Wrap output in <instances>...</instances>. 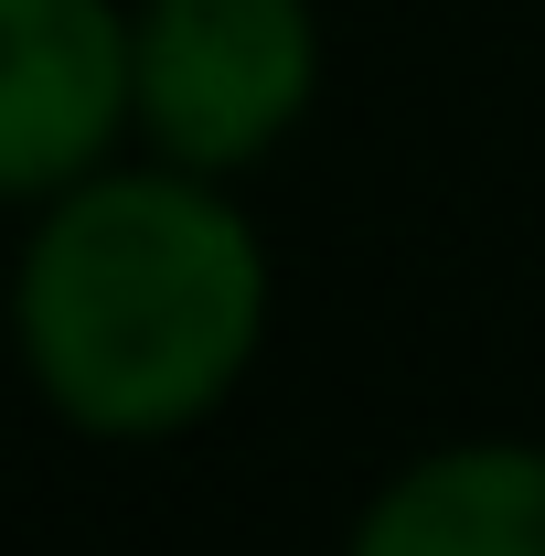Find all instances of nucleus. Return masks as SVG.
Wrapping results in <instances>:
<instances>
[{
    "label": "nucleus",
    "instance_id": "obj_1",
    "mask_svg": "<svg viewBox=\"0 0 545 556\" xmlns=\"http://www.w3.org/2000/svg\"><path fill=\"white\" fill-rule=\"evenodd\" d=\"M268 343V247L214 172L139 161L33 204L11 268V353L86 439H172L214 417Z\"/></svg>",
    "mask_w": 545,
    "mask_h": 556
},
{
    "label": "nucleus",
    "instance_id": "obj_2",
    "mask_svg": "<svg viewBox=\"0 0 545 556\" xmlns=\"http://www.w3.org/2000/svg\"><path fill=\"white\" fill-rule=\"evenodd\" d=\"M321 97L310 0H139V139L182 172H246Z\"/></svg>",
    "mask_w": 545,
    "mask_h": 556
},
{
    "label": "nucleus",
    "instance_id": "obj_3",
    "mask_svg": "<svg viewBox=\"0 0 545 556\" xmlns=\"http://www.w3.org/2000/svg\"><path fill=\"white\" fill-rule=\"evenodd\" d=\"M139 129V11L0 0V204H54Z\"/></svg>",
    "mask_w": 545,
    "mask_h": 556
},
{
    "label": "nucleus",
    "instance_id": "obj_4",
    "mask_svg": "<svg viewBox=\"0 0 545 556\" xmlns=\"http://www.w3.org/2000/svg\"><path fill=\"white\" fill-rule=\"evenodd\" d=\"M342 556H545V450L535 439L417 450L396 482H375Z\"/></svg>",
    "mask_w": 545,
    "mask_h": 556
}]
</instances>
